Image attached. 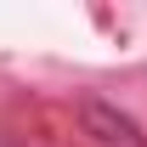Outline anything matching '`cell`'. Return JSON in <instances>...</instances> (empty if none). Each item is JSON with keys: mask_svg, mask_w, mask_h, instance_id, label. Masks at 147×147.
Instances as JSON below:
<instances>
[{"mask_svg": "<svg viewBox=\"0 0 147 147\" xmlns=\"http://www.w3.org/2000/svg\"><path fill=\"white\" fill-rule=\"evenodd\" d=\"M79 130H85L91 147H147L142 125H136L119 102H108V96H85V102H79Z\"/></svg>", "mask_w": 147, "mask_h": 147, "instance_id": "obj_1", "label": "cell"}]
</instances>
